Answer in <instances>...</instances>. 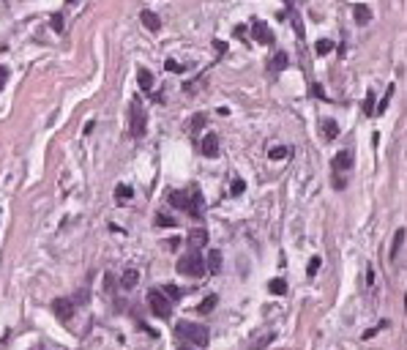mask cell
<instances>
[{
	"mask_svg": "<svg viewBox=\"0 0 407 350\" xmlns=\"http://www.w3.org/2000/svg\"><path fill=\"white\" fill-rule=\"evenodd\" d=\"M364 113H366V115H374V90H366V99H364Z\"/></svg>",
	"mask_w": 407,
	"mask_h": 350,
	"instance_id": "cell-25",
	"label": "cell"
},
{
	"mask_svg": "<svg viewBox=\"0 0 407 350\" xmlns=\"http://www.w3.org/2000/svg\"><path fill=\"white\" fill-rule=\"evenodd\" d=\"M230 192H232L235 197H238V194H243V192H246V184H243L241 178H235V181H232V189H230Z\"/></svg>",
	"mask_w": 407,
	"mask_h": 350,
	"instance_id": "cell-30",
	"label": "cell"
},
{
	"mask_svg": "<svg viewBox=\"0 0 407 350\" xmlns=\"http://www.w3.org/2000/svg\"><path fill=\"white\" fill-rule=\"evenodd\" d=\"M405 238H407L405 227H399V230H396V235H394V246H391V263L399 260V252H402V246H405Z\"/></svg>",
	"mask_w": 407,
	"mask_h": 350,
	"instance_id": "cell-13",
	"label": "cell"
},
{
	"mask_svg": "<svg viewBox=\"0 0 407 350\" xmlns=\"http://www.w3.org/2000/svg\"><path fill=\"white\" fill-rule=\"evenodd\" d=\"M164 69H167V72H183V66H181V63H175V60H167Z\"/></svg>",
	"mask_w": 407,
	"mask_h": 350,
	"instance_id": "cell-34",
	"label": "cell"
},
{
	"mask_svg": "<svg viewBox=\"0 0 407 350\" xmlns=\"http://www.w3.org/2000/svg\"><path fill=\"white\" fill-rule=\"evenodd\" d=\"M287 66H290V55L279 49V52L273 55V60H271V69H273V72H284Z\"/></svg>",
	"mask_w": 407,
	"mask_h": 350,
	"instance_id": "cell-16",
	"label": "cell"
},
{
	"mask_svg": "<svg viewBox=\"0 0 407 350\" xmlns=\"http://www.w3.org/2000/svg\"><path fill=\"white\" fill-rule=\"evenodd\" d=\"M140 22L145 25L150 33H159L161 30V17L156 11H150V8H142V14H140Z\"/></svg>",
	"mask_w": 407,
	"mask_h": 350,
	"instance_id": "cell-8",
	"label": "cell"
},
{
	"mask_svg": "<svg viewBox=\"0 0 407 350\" xmlns=\"http://www.w3.org/2000/svg\"><path fill=\"white\" fill-rule=\"evenodd\" d=\"M170 205L178 211H186L189 208V194L186 192H170Z\"/></svg>",
	"mask_w": 407,
	"mask_h": 350,
	"instance_id": "cell-15",
	"label": "cell"
},
{
	"mask_svg": "<svg viewBox=\"0 0 407 350\" xmlns=\"http://www.w3.org/2000/svg\"><path fill=\"white\" fill-rule=\"evenodd\" d=\"M205 271H211V273H219V271H222V252H219V249H211V252H208V257H205Z\"/></svg>",
	"mask_w": 407,
	"mask_h": 350,
	"instance_id": "cell-11",
	"label": "cell"
},
{
	"mask_svg": "<svg viewBox=\"0 0 407 350\" xmlns=\"http://www.w3.org/2000/svg\"><path fill=\"white\" fill-rule=\"evenodd\" d=\"M52 312L58 320H71V317H74V301H71V298H55Z\"/></svg>",
	"mask_w": 407,
	"mask_h": 350,
	"instance_id": "cell-6",
	"label": "cell"
},
{
	"mask_svg": "<svg viewBox=\"0 0 407 350\" xmlns=\"http://www.w3.org/2000/svg\"><path fill=\"white\" fill-rule=\"evenodd\" d=\"M175 268L183 276H202V273H205V257H202L200 252H189V255H183L181 260H178Z\"/></svg>",
	"mask_w": 407,
	"mask_h": 350,
	"instance_id": "cell-2",
	"label": "cell"
},
{
	"mask_svg": "<svg viewBox=\"0 0 407 350\" xmlns=\"http://www.w3.org/2000/svg\"><path fill=\"white\" fill-rule=\"evenodd\" d=\"M131 186L129 184H118V189H115V200H118V205H123V202H129L131 200Z\"/></svg>",
	"mask_w": 407,
	"mask_h": 350,
	"instance_id": "cell-18",
	"label": "cell"
},
{
	"mask_svg": "<svg viewBox=\"0 0 407 350\" xmlns=\"http://www.w3.org/2000/svg\"><path fill=\"white\" fill-rule=\"evenodd\" d=\"M145 123H148L145 107H142L140 96H134V99H131V137H142V134H145Z\"/></svg>",
	"mask_w": 407,
	"mask_h": 350,
	"instance_id": "cell-4",
	"label": "cell"
},
{
	"mask_svg": "<svg viewBox=\"0 0 407 350\" xmlns=\"http://www.w3.org/2000/svg\"><path fill=\"white\" fill-rule=\"evenodd\" d=\"M391 96H394V85H388V90H385V99L380 101V107L374 110V113H385V107H388V101H391Z\"/></svg>",
	"mask_w": 407,
	"mask_h": 350,
	"instance_id": "cell-28",
	"label": "cell"
},
{
	"mask_svg": "<svg viewBox=\"0 0 407 350\" xmlns=\"http://www.w3.org/2000/svg\"><path fill=\"white\" fill-rule=\"evenodd\" d=\"M205 243H208V230L197 227V230H191V233H189V246L200 249V246H205Z\"/></svg>",
	"mask_w": 407,
	"mask_h": 350,
	"instance_id": "cell-14",
	"label": "cell"
},
{
	"mask_svg": "<svg viewBox=\"0 0 407 350\" xmlns=\"http://www.w3.org/2000/svg\"><path fill=\"white\" fill-rule=\"evenodd\" d=\"M178 222L172 219V216H167V214H159L156 216V227H175Z\"/></svg>",
	"mask_w": 407,
	"mask_h": 350,
	"instance_id": "cell-27",
	"label": "cell"
},
{
	"mask_svg": "<svg viewBox=\"0 0 407 350\" xmlns=\"http://www.w3.org/2000/svg\"><path fill=\"white\" fill-rule=\"evenodd\" d=\"M268 290H271L273 296H284V293H287V282H284V279H271V282H268Z\"/></svg>",
	"mask_w": 407,
	"mask_h": 350,
	"instance_id": "cell-21",
	"label": "cell"
},
{
	"mask_svg": "<svg viewBox=\"0 0 407 350\" xmlns=\"http://www.w3.org/2000/svg\"><path fill=\"white\" fill-rule=\"evenodd\" d=\"M137 79H140V88L145 90H153V74L148 72V69H140V72H137Z\"/></svg>",
	"mask_w": 407,
	"mask_h": 350,
	"instance_id": "cell-17",
	"label": "cell"
},
{
	"mask_svg": "<svg viewBox=\"0 0 407 350\" xmlns=\"http://www.w3.org/2000/svg\"><path fill=\"white\" fill-rule=\"evenodd\" d=\"M312 96H320V99H325V93H323V88H320V85H312Z\"/></svg>",
	"mask_w": 407,
	"mask_h": 350,
	"instance_id": "cell-36",
	"label": "cell"
},
{
	"mask_svg": "<svg viewBox=\"0 0 407 350\" xmlns=\"http://www.w3.org/2000/svg\"><path fill=\"white\" fill-rule=\"evenodd\" d=\"M148 307H150V312L156 314V317H161V320H170V314H172V301L164 296L161 290H150L148 293Z\"/></svg>",
	"mask_w": 407,
	"mask_h": 350,
	"instance_id": "cell-3",
	"label": "cell"
},
{
	"mask_svg": "<svg viewBox=\"0 0 407 350\" xmlns=\"http://www.w3.org/2000/svg\"><path fill=\"white\" fill-rule=\"evenodd\" d=\"M8 77H11V72H8V66H0V90L6 88Z\"/></svg>",
	"mask_w": 407,
	"mask_h": 350,
	"instance_id": "cell-31",
	"label": "cell"
},
{
	"mask_svg": "<svg viewBox=\"0 0 407 350\" xmlns=\"http://www.w3.org/2000/svg\"><path fill=\"white\" fill-rule=\"evenodd\" d=\"M353 161H355V154H353V151H342V154L333 159V170H336V172H344V170H350V167H353Z\"/></svg>",
	"mask_w": 407,
	"mask_h": 350,
	"instance_id": "cell-10",
	"label": "cell"
},
{
	"mask_svg": "<svg viewBox=\"0 0 407 350\" xmlns=\"http://www.w3.org/2000/svg\"><path fill=\"white\" fill-rule=\"evenodd\" d=\"M137 282H140V271H137V268L123 271V276H120V287H123V290H134Z\"/></svg>",
	"mask_w": 407,
	"mask_h": 350,
	"instance_id": "cell-12",
	"label": "cell"
},
{
	"mask_svg": "<svg viewBox=\"0 0 407 350\" xmlns=\"http://www.w3.org/2000/svg\"><path fill=\"white\" fill-rule=\"evenodd\" d=\"M252 39L257 44H273V30L262 19H252Z\"/></svg>",
	"mask_w": 407,
	"mask_h": 350,
	"instance_id": "cell-5",
	"label": "cell"
},
{
	"mask_svg": "<svg viewBox=\"0 0 407 350\" xmlns=\"http://www.w3.org/2000/svg\"><path fill=\"white\" fill-rule=\"evenodd\" d=\"M323 131H325V140H336L339 134V123L333 118H325L323 120Z\"/></svg>",
	"mask_w": 407,
	"mask_h": 350,
	"instance_id": "cell-19",
	"label": "cell"
},
{
	"mask_svg": "<svg viewBox=\"0 0 407 350\" xmlns=\"http://www.w3.org/2000/svg\"><path fill=\"white\" fill-rule=\"evenodd\" d=\"M268 156H271V159H284V156H287V148H282V145H279V148H271V154H268Z\"/></svg>",
	"mask_w": 407,
	"mask_h": 350,
	"instance_id": "cell-32",
	"label": "cell"
},
{
	"mask_svg": "<svg viewBox=\"0 0 407 350\" xmlns=\"http://www.w3.org/2000/svg\"><path fill=\"white\" fill-rule=\"evenodd\" d=\"M320 266H323V260H320V257H312V260H309V268H306V273H309V276H314V273L320 271Z\"/></svg>",
	"mask_w": 407,
	"mask_h": 350,
	"instance_id": "cell-29",
	"label": "cell"
},
{
	"mask_svg": "<svg viewBox=\"0 0 407 350\" xmlns=\"http://www.w3.org/2000/svg\"><path fill=\"white\" fill-rule=\"evenodd\" d=\"M380 328H388V320H383V323H377V326H374V328H369V331H366V334H364V339H369V337H374V334H377V331H380Z\"/></svg>",
	"mask_w": 407,
	"mask_h": 350,
	"instance_id": "cell-33",
	"label": "cell"
},
{
	"mask_svg": "<svg viewBox=\"0 0 407 350\" xmlns=\"http://www.w3.org/2000/svg\"><path fill=\"white\" fill-rule=\"evenodd\" d=\"M353 14H355V19H358V22H369V19H372V11H369L366 6H355Z\"/></svg>",
	"mask_w": 407,
	"mask_h": 350,
	"instance_id": "cell-24",
	"label": "cell"
},
{
	"mask_svg": "<svg viewBox=\"0 0 407 350\" xmlns=\"http://www.w3.org/2000/svg\"><path fill=\"white\" fill-rule=\"evenodd\" d=\"M186 214H191L194 219H202V192H200V186H191L189 208H186Z\"/></svg>",
	"mask_w": 407,
	"mask_h": 350,
	"instance_id": "cell-7",
	"label": "cell"
},
{
	"mask_svg": "<svg viewBox=\"0 0 407 350\" xmlns=\"http://www.w3.org/2000/svg\"><path fill=\"white\" fill-rule=\"evenodd\" d=\"M175 331H178V337H181V339H186V342L197 345V348H205V345L211 342V334H208V328L200 326V323L183 320V323H178Z\"/></svg>",
	"mask_w": 407,
	"mask_h": 350,
	"instance_id": "cell-1",
	"label": "cell"
},
{
	"mask_svg": "<svg viewBox=\"0 0 407 350\" xmlns=\"http://www.w3.org/2000/svg\"><path fill=\"white\" fill-rule=\"evenodd\" d=\"M331 49H333V41H331V39H320V41L314 44V52L317 55H328Z\"/></svg>",
	"mask_w": 407,
	"mask_h": 350,
	"instance_id": "cell-23",
	"label": "cell"
},
{
	"mask_svg": "<svg viewBox=\"0 0 407 350\" xmlns=\"http://www.w3.org/2000/svg\"><path fill=\"white\" fill-rule=\"evenodd\" d=\"M202 156H208V159H216L219 156V137L213 131H208L202 137Z\"/></svg>",
	"mask_w": 407,
	"mask_h": 350,
	"instance_id": "cell-9",
	"label": "cell"
},
{
	"mask_svg": "<svg viewBox=\"0 0 407 350\" xmlns=\"http://www.w3.org/2000/svg\"><path fill=\"white\" fill-rule=\"evenodd\" d=\"M52 28L58 30V33L63 30V17H60V14H55V17H52Z\"/></svg>",
	"mask_w": 407,
	"mask_h": 350,
	"instance_id": "cell-35",
	"label": "cell"
},
{
	"mask_svg": "<svg viewBox=\"0 0 407 350\" xmlns=\"http://www.w3.org/2000/svg\"><path fill=\"white\" fill-rule=\"evenodd\" d=\"M205 123H208V118H205V115H202V113H197L194 118H191L189 129H191V131H200V129H202V126H205Z\"/></svg>",
	"mask_w": 407,
	"mask_h": 350,
	"instance_id": "cell-26",
	"label": "cell"
},
{
	"mask_svg": "<svg viewBox=\"0 0 407 350\" xmlns=\"http://www.w3.org/2000/svg\"><path fill=\"white\" fill-rule=\"evenodd\" d=\"M216 301H219L216 296H208V298H202V301H200V307H197V309H200V314H208V312H213V307H216Z\"/></svg>",
	"mask_w": 407,
	"mask_h": 350,
	"instance_id": "cell-22",
	"label": "cell"
},
{
	"mask_svg": "<svg viewBox=\"0 0 407 350\" xmlns=\"http://www.w3.org/2000/svg\"><path fill=\"white\" fill-rule=\"evenodd\" d=\"M161 293H164L170 301H178V298L183 296V290H181L178 285H172V282H164V285H161Z\"/></svg>",
	"mask_w": 407,
	"mask_h": 350,
	"instance_id": "cell-20",
	"label": "cell"
}]
</instances>
